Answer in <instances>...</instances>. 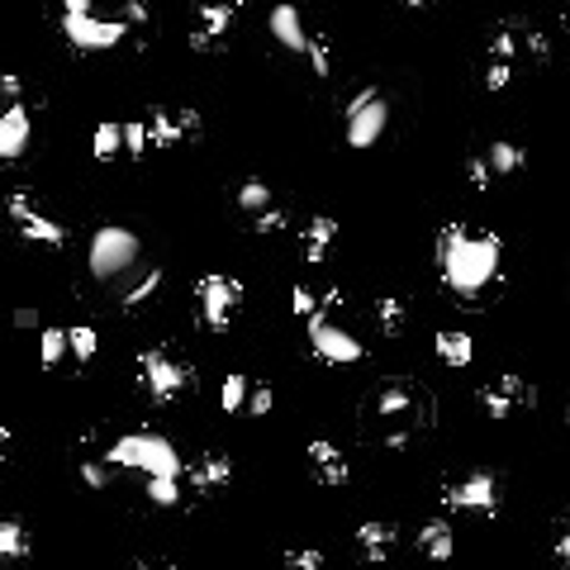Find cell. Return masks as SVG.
Segmentation results:
<instances>
[{"instance_id":"13","label":"cell","mask_w":570,"mask_h":570,"mask_svg":"<svg viewBox=\"0 0 570 570\" xmlns=\"http://www.w3.org/2000/svg\"><path fill=\"white\" fill-rule=\"evenodd\" d=\"M305 338H309V352L319 357V361H328V367H357V361L367 357V347H361L347 328L332 324L328 314H324V319H309L305 324Z\"/></svg>"},{"instance_id":"9","label":"cell","mask_w":570,"mask_h":570,"mask_svg":"<svg viewBox=\"0 0 570 570\" xmlns=\"http://www.w3.org/2000/svg\"><path fill=\"white\" fill-rule=\"evenodd\" d=\"M442 504L452 514H471V518H495L504 509V489L489 471H466L456 481L442 485Z\"/></svg>"},{"instance_id":"47","label":"cell","mask_w":570,"mask_h":570,"mask_svg":"<svg viewBox=\"0 0 570 570\" xmlns=\"http://www.w3.org/2000/svg\"><path fill=\"white\" fill-rule=\"evenodd\" d=\"M404 6H409V10H423V6H433V0H404Z\"/></svg>"},{"instance_id":"37","label":"cell","mask_w":570,"mask_h":570,"mask_svg":"<svg viewBox=\"0 0 570 570\" xmlns=\"http://www.w3.org/2000/svg\"><path fill=\"white\" fill-rule=\"evenodd\" d=\"M285 224H291V214L281 210V204H272V210H262V214H252V233H262V238H272L281 233Z\"/></svg>"},{"instance_id":"42","label":"cell","mask_w":570,"mask_h":570,"mask_svg":"<svg viewBox=\"0 0 570 570\" xmlns=\"http://www.w3.org/2000/svg\"><path fill=\"white\" fill-rule=\"evenodd\" d=\"M119 20H124V24H129V29H142V24H148V20H152V14H148V6H142V0H124Z\"/></svg>"},{"instance_id":"44","label":"cell","mask_w":570,"mask_h":570,"mask_svg":"<svg viewBox=\"0 0 570 570\" xmlns=\"http://www.w3.org/2000/svg\"><path fill=\"white\" fill-rule=\"evenodd\" d=\"M0 95H6V105L24 101V82H20V76H0Z\"/></svg>"},{"instance_id":"12","label":"cell","mask_w":570,"mask_h":570,"mask_svg":"<svg viewBox=\"0 0 570 570\" xmlns=\"http://www.w3.org/2000/svg\"><path fill=\"white\" fill-rule=\"evenodd\" d=\"M6 214H10V224L29 238V243H43V247H62V243H67V229H62L53 214H43L24 186L6 196Z\"/></svg>"},{"instance_id":"49","label":"cell","mask_w":570,"mask_h":570,"mask_svg":"<svg viewBox=\"0 0 570 570\" xmlns=\"http://www.w3.org/2000/svg\"><path fill=\"white\" fill-rule=\"evenodd\" d=\"M566 423H570V409H566Z\"/></svg>"},{"instance_id":"26","label":"cell","mask_w":570,"mask_h":570,"mask_svg":"<svg viewBox=\"0 0 570 570\" xmlns=\"http://www.w3.org/2000/svg\"><path fill=\"white\" fill-rule=\"evenodd\" d=\"M91 152H95V162H115V157L124 152V124H115V119H101V124H95Z\"/></svg>"},{"instance_id":"30","label":"cell","mask_w":570,"mask_h":570,"mask_svg":"<svg viewBox=\"0 0 570 570\" xmlns=\"http://www.w3.org/2000/svg\"><path fill=\"white\" fill-rule=\"evenodd\" d=\"M233 200H238V210H243V214H262V210H272V204H276L272 186H266V181H257V177L238 186V196H233Z\"/></svg>"},{"instance_id":"29","label":"cell","mask_w":570,"mask_h":570,"mask_svg":"<svg viewBox=\"0 0 570 570\" xmlns=\"http://www.w3.org/2000/svg\"><path fill=\"white\" fill-rule=\"evenodd\" d=\"M67 352H72V332L67 328H43L39 332V361H43V371H53Z\"/></svg>"},{"instance_id":"6","label":"cell","mask_w":570,"mask_h":570,"mask_svg":"<svg viewBox=\"0 0 570 570\" xmlns=\"http://www.w3.org/2000/svg\"><path fill=\"white\" fill-rule=\"evenodd\" d=\"M105 456L115 466H129L142 475H186V462L177 456V447L157 433H124Z\"/></svg>"},{"instance_id":"25","label":"cell","mask_w":570,"mask_h":570,"mask_svg":"<svg viewBox=\"0 0 570 570\" xmlns=\"http://www.w3.org/2000/svg\"><path fill=\"white\" fill-rule=\"evenodd\" d=\"M433 347H437V357L447 361V367H456V371L475 361V342H471V332H462V328H442L433 338Z\"/></svg>"},{"instance_id":"28","label":"cell","mask_w":570,"mask_h":570,"mask_svg":"<svg viewBox=\"0 0 570 570\" xmlns=\"http://www.w3.org/2000/svg\"><path fill=\"white\" fill-rule=\"evenodd\" d=\"M247 400H252V380L229 371L224 386H219V409H224V414H247Z\"/></svg>"},{"instance_id":"17","label":"cell","mask_w":570,"mask_h":570,"mask_svg":"<svg viewBox=\"0 0 570 570\" xmlns=\"http://www.w3.org/2000/svg\"><path fill=\"white\" fill-rule=\"evenodd\" d=\"M181 481L196 489V495H219V489L233 485V462L224 452H204V456H196V462L186 466Z\"/></svg>"},{"instance_id":"20","label":"cell","mask_w":570,"mask_h":570,"mask_svg":"<svg viewBox=\"0 0 570 570\" xmlns=\"http://www.w3.org/2000/svg\"><path fill=\"white\" fill-rule=\"evenodd\" d=\"M332 243H338V219L332 214H314L305 229H299V257H305V266H324Z\"/></svg>"},{"instance_id":"36","label":"cell","mask_w":570,"mask_h":570,"mask_svg":"<svg viewBox=\"0 0 570 570\" xmlns=\"http://www.w3.org/2000/svg\"><path fill=\"white\" fill-rule=\"evenodd\" d=\"M72 332V357L76 361H95V352H101V338H95V328L91 324H76L67 328Z\"/></svg>"},{"instance_id":"24","label":"cell","mask_w":570,"mask_h":570,"mask_svg":"<svg viewBox=\"0 0 570 570\" xmlns=\"http://www.w3.org/2000/svg\"><path fill=\"white\" fill-rule=\"evenodd\" d=\"M371 319H376V328H380V338H400V332L409 328V299L380 295L376 309H371Z\"/></svg>"},{"instance_id":"23","label":"cell","mask_w":570,"mask_h":570,"mask_svg":"<svg viewBox=\"0 0 570 570\" xmlns=\"http://www.w3.org/2000/svg\"><path fill=\"white\" fill-rule=\"evenodd\" d=\"M419 551L428 561H452V551H456V528L447 518H433V522H423L419 528Z\"/></svg>"},{"instance_id":"45","label":"cell","mask_w":570,"mask_h":570,"mask_svg":"<svg viewBox=\"0 0 570 570\" xmlns=\"http://www.w3.org/2000/svg\"><path fill=\"white\" fill-rule=\"evenodd\" d=\"M129 570H177V566H171V561H148V557H142V561H134Z\"/></svg>"},{"instance_id":"33","label":"cell","mask_w":570,"mask_h":570,"mask_svg":"<svg viewBox=\"0 0 570 570\" xmlns=\"http://www.w3.org/2000/svg\"><path fill=\"white\" fill-rule=\"evenodd\" d=\"M148 499L157 509H177L181 504V475H148Z\"/></svg>"},{"instance_id":"4","label":"cell","mask_w":570,"mask_h":570,"mask_svg":"<svg viewBox=\"0 0 570 570\" xmlns=\"http://www.w3.org/2000/svg\"><path fill=\"white\" fill-rule=\"evenodd\" d=\"M272 39H281V48H291L295 57H309L314 76H332V48L324 34H314V29L305 24V14H299V6H291V0H281V6L272 10Z\"/></svg>"},{"instance_id":"18","label":"cell","mask_w":570,"mask_h":570,"mask_svg":"<svg viewBox=\"0 0 570 570\" xmlns=\"http://www.w3.org/2000/svg\"><path fill=\"white\" fill-rule=\"evenodd\" d=\"M29 134H34L29 101H10L6 115H0V162H20L24 148H29Z\"/></svg>"},{"instance_id":"27","label":"cell","mask_w":570,"mask_h":570,"mask_svg":"<svg viewBox=\"0 0 570 570\" xmlns=\"http://www.w3.org/2000/svg\"><path fill=\"white\" fill-rule=\"evenodd\" d=\"M485 157H489V167H495V177H514V171H522V162H528V152H522L514 138H495L485 148Z\"/></svg>"},{"instance_id":"14","label":"cell","mask_w":570,"mask_h":570,"mask_svg":"<svg viewBox=\"0 0 570 570\" xmlns=\"http://www.w3.org/2000/svg\"><path fill=\"white\" fill-rule=\"evenodd\" d=\"M537 404V386L532 380H522V376H514V371H504V376H495V380H485L481 386V409L489 419H514V414H522V409H532Z\"/></svg>"},{"instance_id":"8","label":"cell","mask_w":570,"mask_h":570,"mask_svg":"<svg viewBox=\"0 0 570 570\" xmlns=\"http://www.w3.org/2000/svg\"><path fill=\"white\" fill-rule=\"evenodd\" d=\"M138 252H142L138 233L119 229V224H105V229H95V233H91L86 266H91V276H95V281H115V276H124V272H129V266L138 262Z\"/></svg>"},{"instance_id":"22","label":"cell","mask_w":570,"mask_h":570,"mask_svg":"<svg viewBox=\"0 0 570 570\" xmlns=\"http://www.w3.org/2000/svg\"><path fill=\"white\" fill-rule=\"evenodd\" d=\"M338 299H342V291H338V285H328V291H314V285H305V281H299L295 285V291H291V314H295V319H324V314L332 309V305H338Z\"/></svg>"},{"instance_id":"43","label":"cell","mask_w":570,"mask_h":570,"mask_svg":"<svg viewBox=\"0 0 570 570\" xmlns=\"http://www.w3.org/2000/svg\"><path fill=\"white\" fill-rule=\"evenodd\" d=\"M551 557H557V561H570V518L561 522V532H557V542H551Z\"/></svg>"},{"instance_id":"2","label":"cell","mask_w":570,"mask_h":570,"mask_svg":"<svg viewBox=\"0 0 570 570\" xmlns=\"http://www.w3.org/2000/svg\"><path fill=\"white\" fill-rule=\"evenodd\" d=\"M367 423H371V437L386 452H404L409 442H419V433H428V423H433V400H428V390L414 386L409 376H390L371 390Z\"/></svg>"},{"instance_id":"41","label":"cell","mask_w":570,"mask_h":570,"mask_svg":"<svg viewBox=\"0 0 570 570\" xmlns=\"http://www.w3.org/2000/svg\"><path fill=\"white\" fill-rule=\"evenodd\" d=\"M272 409H276V394H272V386H257V390H252V400H247V414H252V419H266V414H272Z\"/></svg>"},{"instance_id":"3","label":"cell","mask_w":570,"mask_h":570,"mask_svg":"<svg viewBox=\"0 0 570 570\" xmlns=\"http://www.w3.org/2000/svg\"><path fill=\"white\" fill-rule=\"evenodd\" d=\"M62 39H67L76 53H105V48H119L129 39V24L124 20H101V14L91 10V0H62Z\"/></svg>"},{"instance_id":"32","label":"cell","mask_w":570,"mask_h":570,"mask_svg":"<svg viewBox=\"0 0 570 570\" xmlns=\"http://www.w3.org/2000/svg\"><path fill=\"white\" fill-rule=\"evenodd\" d=\"M157 291H162V266H152V272L142 276V281L134 285V291H124L119 309H124V314H138V309H142V305H148V299L157 295Z\"/></svg>"},{"instance_id":"21","label":"cell","mask_w":570,"mask_h":570,"mask_svg":"<svg viewBox=\"0 0 570 570\" xmlns=\"http://www.w3.org/2000/svg\"><path fill=\"white\" fill-rule=\"evenodd\" d=\"M357 537V551H361V561L367 566H380L394 551V522H386V518H371V522H361V528L352 532Z\"/></svg>"},{"instance_id":"7","label":"cell","mask_w":570,"mask_h":570,"mask_svg":"<svg viewBox=\"0 0 570 570\" xmlns=\"http://www.w3.org/2000/svg\"><path fill=\"white\" fill-rule=\"evenodd\" d=\"M138 386L152 404H171L186 390H196V371L171 357L167 347H152V352H138Z\"/></svg>"},{"instance_id":"16","label":"cell","mask_w":570,"mask_h":570,"mask_svg":"<svg viewBox=\"0 0 570 570\" xmlns=\"http://www.w3.org/2000/svg\"><path fill=\"white\" fill-rule=\"evenodd\" d=\"M142 119H148V134H152V152H171L177 142H196L200 138V115H196V109L157 105Z\"/></svg>"},{"instance_id":"39","label":"cell","mask_w":570,"mask_h":570,"mask_svg":"<svg viewBox=\"0 0 570 570\" xmlns=\"http://www.w3.org/2000/svg\"><path fill=\"white\" fill-rule=\"evenodd\" d=\"M514 62H499V57H489L485 62V91H509V82H514Z\"/></svg>"},{"instance_id":"34","label":"cell","mask_w":570,"mask_h":570,"mask_svg":"<svg viewBox=\"0 0 570 570\" xmlns=\"http://www.w3.org/2000/svg\"><path fill=\"white\" fill-rule=\"evenodd\" d=\"M124 152H129V157H148L152 152L148 119H129V124H124Z\"/></svg>"},{"instance_id":"1","label":"cell","mask_w":570,"mask_h":570,"mask_svg":"<svg viewBox=\"0 0 570 570\" xmlns=\"http://www.w3.org/2000/svg\"><path fill=\"white\" fill-rule=\"evenodd\" d=\"M437 276L456 299H485L499 285L504 272V243L499 233H471L466 224H447L437 233Z\"/></svg>"},{"instance_id":"5","label":"cell","mask_w":570,"mask_h":570,"mask_svg":"<svg viewBox=\"0 0 570 570\" xmlns=\"http://www.w3.org/2000/svg\"><path fill=\"white\" fill-rule=\"evenodd\" d=\"M243 295L247 285L238 276H224V272H204L196 281V314H200V328L204 332H229V324L238 319L243 309Z\"/></svg>"},{"instance_id":"38","label":"cell","mask_w":570,"mask_h":570,"mask_svg":"<svg viewBox=\"0 0 570 570\" xmlns=\"http://www.w3.org/2000/svg\"><path fill=\"white\" fill-rule=\"evenodd\" d=\"M285 570H324V551L319 547H291L285 551Z\"/></svg>"},{"instance_id":"40","label":"cell","mask_w":570,"mask_h":570,"mask_svg":"<svg viewBox=\"0 0 570 570\" xmlns=\"http://www.w3.org/2000/svg\"><path fill=\"white\" fill-rule=\"evenodd\" d=\"M76 471H82V481H86L91 489H105V485H109V471H119V466L109 462V456H101V462H82Z\"/></svg>"},{"instance_id":"48","label":"cell","mask_w":570,"mask_h":570,"mask_svg":"<svg viewBox=\"0 0 570 570\" xmlns=\"http://www.w3.org/2000/svg\"><path fill=\"white\" fill-rule=\"evenodd\" d=\"M566 24H570V6H566Z\"/></svg>"},{"instance_id":"31","label":"cell","mask_w":570,"mask_h":570,"mask_svg":"<svg viewBox=\"0 0 570 570\" xmlns=\"http://www.w3.org/2000/svg\"><path fill=\"white\" fill-rule=\"evenodd\" d=\"M0 557H6V561H24L29 557V532H24L20 518L0 522Z\"/></svg>"},{"instance_id":"35","label":"cell","mask_w":570,"mask_h":570,"mask_svg":"<svg viewBox=\"0 0 570 570\" xmlns=\"http://www.w3.org/2000/svg\"><path fill=\"white\" fill-rule=\"evenodd\" d=\"M466 186L471 190H489V186H495V167H489L485 152H471L466 157Z\"/></svg>"},{"instance_id":"15","label":"cell","mask_w":570,"mask_h":570,"mask_svg":"<svg viewBox=\"0 0 570 570\" xmlns=\"http://www.w3.org/2000/svg\"><path fill=\"white\" fill-rule=\"evenodd\" d=\"M247 0H200L196 10V24H190V48L196 53H214V48H224L229 29L238 20V10H243Z\"/></svg>"},{"instance_id":"11","label":"cell","mask_w":570,"mask_h":570,"mask_svg":"<svg viewBox=\"0 0 570 570\" xmlns=\"http://www.w3.org/2000/svg\"><path fill=\"white\" fill-rule=\"evenodd\" d=\"M489 57L499 62H547L551 57V39L542 29H532L528 20H499L489 29Z\"/></svg>"},{"instance_id":"10","label":"cell","mask_w":570,"mask_h":570,"mask_svg":"<svg viewBox=\"0 0 570 570\" xmlns=\"http://www.w3.org/2000/svg\"><path fill=\"white\" fill-rule=\"evenodd\" d=\"M386 124H390V101L376 86H361L342 109V134H347V142H352L357 152L376 148L380 134H386Z\"/></svg>"},{"instance_id":"19","label":"cell","mask_w":570,"mask_h":570,"mask_svg":"<svg viewBox=\"0 0 570 570\" xmlns=\"http://www.w3.org/2000/svg\"><path fill=\"white\" fill-rule=\"evenodd\" d=\"M305 462H309V471H314V481H319V485H347V481H352L347 456L332 447L328 437H309L305 442Z\"/></svg>"},{"instance_id":"46","label":"cell","mask_w":570,"mask_h":570,"mask_svg":"<svg viewBox=\"0 0 570 570\" xmlns=\"http://www.w3.org/2000/svg\"><path fill=\"white\" fill-rule=\"evenodd\" d=\"M14 324H20V328H34L39 314H34V309H20V314H14Z\"/></svg>"}]
</instances>
